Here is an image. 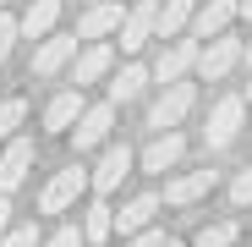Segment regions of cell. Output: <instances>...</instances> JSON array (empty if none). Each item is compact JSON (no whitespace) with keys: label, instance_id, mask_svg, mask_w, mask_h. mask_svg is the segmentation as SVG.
I'll return each instance as SVG.
<instances>
[{"label":"cell","instance_id":"6","mask_svg":"<svg viewBox=\"0 0 252 247\" xmlns=\"http://www.w3.org/2000/svg\"><path fill=\"white\" fill-rule=\"evenodd\" d=\"M154 17H159V0H132V11H121L115 38H121V50H126V55H137L148 38H154Z\"/></svg>","mask_w":252,"mask_h":247},{"label":"cell","instance_id":"10","mask_svg":"<svg viewBox=\"0 0 252 247\" xmlns=\"http://www.w3.org/2000/svg\"><path fill=\"white\" fill-rule=\"evenodd\" d=\"M192 61H197V38H176V44L159 50V61L148 66V77H159V82H181V77L192 71Z\"/></svg>","mask_w":252,"mask_h":247},{"label":"cell","instance_id":"28","mask_svg":"<svg viewBox=\"0 0 252 247\" xmlns=\"http://www.w3.org/2000/svg\"><path fill=\"white\" fill-rule=\"evenodd\" d=\"M44 247H88V242H82V231H77V225H61V231H55Z\"/></svg>","mask_w":252,"mask_h":247},{"label":"cell","instance_id":"7","mask_svg":"<svg viewBox=\"0 0 252 247\" xmlns=\"http://www.w3.org/2000/svg\"><path fill=\"white\" fill-rule=\"evenodd\" d=\"M241 61V38H208V44H197V71H203V82H220V77H230V66Z\"/></svg>","mask_w":252,"mask_h":247},{"label":"cell","instance_id":"35","mask_svg":"<svg viewBox=\"0 0 252 247\" xmlns=\"http://www.w3.org/2000/svg\"><path fill=\"white\" fill-rule=\"evenodd\" d=\"M88 6H99V0H88Z\"/></svg>","mask_w":252,"mask_h":247},{"label":"cell","instance_id":"22","mask_svg":"<svg viewBox=\"0 0 252 247\" xmlns=\"http://www.w3.org/2000/svg\"><path fill=\"white\" fill-rule=\"evenodd\" d=\"M236 236H241L236 220H214V225H203V231L192 236V247H236Z\"/></svg>","mask_w":252,"mask_h":247},{"label":"cell","instance_id":"32","mask_svg":"<svg viewBox=\"0 0 252 247\" xmlns=\"http://www.w3.org/2000/svg\"><path fill=\"white\" fill-rule=\"evenodd\" d=\"M241 99H247V105H252V77H247V94H241Z\"/></svg>","mask_w":252,"mask_h":247},{"label":"cell","instance_id":"21","mask_svg":"<svg viewBox=\"0 0 252 247\" xmlns=\"http://www.w3.org/2000/svg\"><path fill=\"white\" fill-rule=\"evenodd\" d=\"M143 88H148V66H137V61H132V66H121V71L110 77V105H126V99H137Z\"/></svg>","mask_w":252,"mask_h":247},{"label":"cell","instance_id":"14","mask_svg":"<svg viewBox=\"0 0 252 247\" xmlns=\"http://www.w3.org/2000/svg\"><path fill=\"white\" fill-rule=\"evenodd\" d=\"M214 171H187V176H176V181H164V198L159 203H176V209H187V203H197L203 192H214Z\"/></svg>","mask_w":252,"mask_h":247},{"label":"cell","instance_id":"17","mask_svg":"<svg viewBox=\"0 0 252 247\" xmlns=\"http://www.w3.org/2000/svg\"><path fill=\"white\" fill-rule=\"evenodd\" d=\"M159 209H164L159 192H143V198H132V203H121V209H115V231H121V236H132V231L154 225V214H159Z\"/></svg>","mask_w":252,"mask_h":247},{"label":"cell","instance_id":"29","mask_svg":"<svg viewBox=\"0 0 252 247\" xmlns=\"http://www.w3.org/2000/svg\"><path fill=\"white\" fill-rule=\"evenodd\" d=\"M6 231H11V198L0 192V236H6Z\"/></svg>","mask_w":252,"mask_h":247},{"label":"cell","instance_id":"24","mask_svg":"<svg viewBox=\"0 0 252 247\" xmlns=\"http://www.w3.org/2000/svg\"><path fill=\"white\" fill-rule=\"evenodd\" d=\"M230 203H236V209H247V203H252V165H247V171H236V181H230Z\"/></svg>","mask_w":252,"mask_h":247},{"label":"cell","instance_id":"19","mask_svg":"<svg viewBox=\"0 0 252 247\" xmlns=\"http://www.w3.org/2000/svg\"><path fill=\"white\" fill-rule=\"evenodd\" d=\"M192 11H197V0H164L159 17H154V38H181L187 22H192Z\"/></svg>","mask_w":252,"mask_h":247},{"label":"cell","instance_id":"5","mask_svg":"<svg viewBox=\"0 0 252 247\" xmlns=\"http://www.w3.org/2000/svg\"><path fill=\"white\" fill-rule=\"evenodd\" d=\"M110 132H115V105H110V99H104V105H88V110L77 115V127H71V148H77V154L104 148Z\"/></svg>","mask_w":252,"mask_h":247},{"label":"cell","instance_id":"1","mask_svg":"<svg viewBox=\"0 0 252 247\" xmlns=\"http://www.w3.org/2000/svg\"><path fill=\"white\" fill-rule=\"evenodd\" d=\"M241 127H247V99L241 94H225L220 105H214V115H208V127H203V143L208 148H230L236 138H241Z\"/></svg>","mask_w":252,"mask_h":247},{"label":"cell","instance_id":"18","mask_svg":"<svg viewBox=\"0 0 252 247\" xmlns=\"http://www.w3.org/2000/svg\"><path fill=\"white\" fill-rule=\"evenodd\" d=\"M82 110H88V105H82V88H66V94H55V99H50V110H44V127H50V132H71Z\"/></svg>","mask_w":252,"mask_h":247},{"label":"cell","instance_id":"15","mask_svg":"<svg viewBox=\"0 0 252 247\" xmlns=\"http://www.w3.org/2000/svg\"><path fill=\"white\" fill-rule=\"evenodd\" d=\"M61 22V0H28V11L17 17V33L22 38H50Z\"/></svg>","mask_w":252,"mask_h":247},{"label":"cell","instance_id":"31","mask_svg":"<svg viewBox=\"0 0 252 247\" xmlns=\"http://www.w3.org/2000/svg\"><path fill=\"white\" fill-rule=\"evenodd\" d=\"M241 61H247V66H252V44H241Z\"/></svg>","mask_w":252,"mask_h":247},{"label":"cell","instance_id":"25","mask_svg":"<svg viewBox=\"0 0 252 247\" xmlns=\"http://www.w3.org/2000/svg\"><path fill=\"white\" fill-rule=\"evenodd\" d=\"M0 247H38V225H11L0 236Z\"/></svg>","mask_w":252,"mask_h":247},{"label":"cell","instance_id":"8","mask_svg":"<svg viewBox=\"0 0 252 247\" xmlns=\"http://www.w3.org/2000/svg\"><path fill=\"white\" fill-rule=\"evenodd\" d=\"M33 171V138H6V154H0V192H17Z\"/></svg>","mask_w":252,"mask_h":247},{"label":"cell","instance_id":"20","mask_svg":"<svg viewBox=\"0 0 252 247\" xmlns=\"http://www.w3.org/2000/svg\"><path fill=\"white\" fill-rule=\"evenodd\" d=\"M77 231H82V242H110L115 236V209H110L104 198H94L88 209H82V225Z\"/></svg>","mask_w":252,"mask_h":247},{"label":"cell","instance_id":"3","mask_svg":"<svg viewBox=\"0 0 252 247\" xmlns=\"http://www.w3.org/2000/svg\"><path fill=\"white\" fill-rule=\"evenodd\" d=\"M82 192H88V171H82V165H66V171H55V176L44 181L38 209H44V214H66V209H77Z\"/></svg>","mask_w":252,"mask_h":247},{"label":"cell","instance_id":"4","mask_svg":"<svg viewBox=\"0 0 252 247\" xmlns=\"http://www.w3.org/2000/svg\"><path fill=\"white\" fill-rule=\"evenodd\" d=\"M132 165H137V154L126 148V143H104V154H99V165L88 171V192H115L126 176H132Z\"/></svg>","mask_w":252,"mask_h":247},{"label":"cell","instance_id":"33","mask_svg":"<svg viewBox=\"0 0 252 247\" xmlns=\"http://www.w3.org/2000/svg\"><path fill=\"white\" fill-rule=\"evenodd\" d=\"M6 6H11V0H0V11H6Z\"/></svg>","mask_w":252,"mask_h":247},{"label":"cell","instance_id":"12","mask_svg":"<svg viewBox=\"0 0 252 247\" xmlns=\"http://www.w3.org/2000/svg\"><path fill=\"white\" fill-rule=\"evenodd\" d=\"M71 55H77V33H50L44 44H38V55H33V71L55 77L61 66H71Z\"/></svg>","mask_w":252,"mask_h":247},{"label":"cell","instance_id":"26","mask_svg":"<svg viewBox=\"0 0 252 247\" xmlns=\"http://www.w3.org/2000/svg\"><path fill=\"white\" fill-rule=\"evenodd\" d=\"M164 242H170V236H164L159 225H143V231H132V236H126V247H164Z\"/></svg>","mask_w":252,"mask_h":247},{"label":"cell","instance_id":"2","mask_svg":"<svg viewBox=\"0 0 252 247\" xmlns=\"http://www.w3.org/2000/svg\"><path fill=\"white\" fill-rule=\"evenodd\" d=\"M192 105H197V88H192V82H164V94H159L154 110H148V127H154V132H176L181 121L192 115Z\"/></svg>","mask_w":252,"mask_h":247},{"label":"cell","instance_id":"16","mask_svg":"<svg viewBox=\"0 0 252 247\" xmlns=\"http://www.w3.org/2000/svg\"><path fill=\"white\" fill-rule=\"evenodd\" d=\"M115 28H121V6H115V0H99V6H88V11H82V22H77V38L99 44V38H110Z\"/></svg>","mask_w":252,"mask_h":247},{"label":"cell","instance_id":"34","mask_svg":"<svg viewBox=\"0 0 252 247\" xmlns=\"http://www.w3.org/2000/svg\"><path fill=\"white\" fill-rule=\"evenodd\" d=\"M164 247H181V242H164Z\"/></svg>","mask_w":252,"mask_h":247},{"label":"cell","instance_id":"11","mask_svg":"<svg viewBox=\"0 0 252 247\" xmlns=\"http://www.w3.org/2000/svg\"><path fill=\"white\" fill-rule=\"evenodd\" d=\"M230 22H236V0H203L187 28H192V38H220Z\"/></svg>","mask_w":252,"mask_h":247},{"label":"cell","instance_id":"30","mask_svg":"<svg viewBox=\"0 0 252 247\" xmlns=\"http://www.w3.org/2000/svg\"><path fill=\"white\" fill-rule=\"evenodd\" d=\"M236 17H247V22H252V0H236Z\"/></svg>","mask_w":252,"mask_h":247},{"label":"cell","instance_id":"9","mask_svg":"<svg viewBox=\"0 0 252 247\" xmlns=\"http://www.w3.org/2000/svg\"><path fill=\"white\" fill-rule=\"evenodd\" d=\"M181 154H187V138H181V132H154V143L137 154V165L154 171V176H164V171H176V165H181Z\"/></svg>","mask_w":252,"mask_h":247},{"label":"cell","instance_id":"13","mask_svg":"<svg viewBox=\"0 0 252 247\" xmlns=\"http://www.w3.org/2000/svg\"><path fill=\"white\" fill-rule=\"evenodd\" d=\"M71 61H77V66H71V82H77V88H88V82L110 77V66H115V50L99 38V44H88V50H82V55H71Z\"/></svg>","mask_w":252,"mask_h":247},{"label":"cell","instance_id":"27","mask_svg":"<svg viewBox=\"0 0 252 247\" xmlns=\"http://www.w3.org/2000/svg\"><path fill=\"white\" fill-rule=\"evenodd\" d=\"M17 17H6V11H0V66H6V55H11V44H17Z\"/></svg>","mask_w":252,"mask_h":247},{"label":"cell","instance_id":"23","mask_svg":"<svg viewBox=\"0 0 252 247\" xmlns=\"http://www.w3.org/2000/svg\"><path fill=\"white\" fill-rule=\"evenodd\" d=\"M22 121H28V99H0V143L17 138Z\"/></svg>","mask_w":252,"mask_h":247}]
</instances>
